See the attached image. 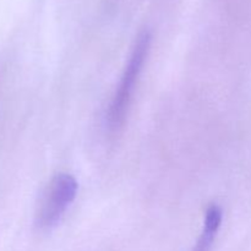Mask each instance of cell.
Segmentation results:
<instances>
[{
	"instance_id": "6da1fadb",
	"label": "cell",
	"mask_w": 251,
	"mask_h": 251,
	"mask_svg": "<svg viewBox=\"0 0 251 251\" xmlns=\"http://www.w3.org/2000/svg\"><path fill=\"white\" fill-rule=\"evenodd\" d=\"M150 47H151V34L149 32H142L137 37L131 55L123 73L122 80L113 96L109 109H108L107 125L110 132H118L124 125L127 109H129L130 102L134 95L135 85L139 80L142 66L149 55Z\"/></svg>"
},
{
	"instance_id": "7a4b0ae2",
	"label": "cell",
	"mask_w": 251,
	"mask_h": 251,
	"mask_svg": "<svg viewBox=\"0 0 251 251\" xmlns=\"http://www.w3.org/2000/svg\"><path fill=\"white\" fill-rule=\"evenodd\" d=\"M77 181L73 176L59 173L49 181L39 201L36 220L38 227L49 229L60 222L66 208L77 194Z\"/></svg>"
},
{
	"instance_id": "3957f363",
	"label": "cell",
	"mask_w": 251,
	"mask_h": 251,
	"mask_svg": "<svg viewBox=\"0 0 251 251\" xmlns=\"http://www.w3.org/2000/svg\"><path fill=\"white\" fill-rule=\"evenodd\" d=\"M221 222H222V210L220 206L212 205L206 211L205 223H203V230L196 245L195 251H208L213 240H215L216 233L220 229Z\"/></svg>"
}]
</instances>
